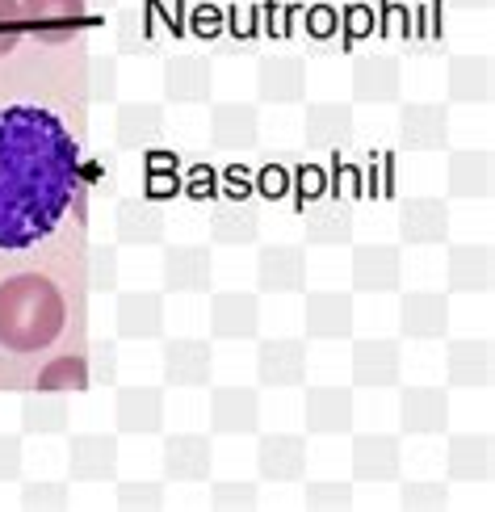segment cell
Wrapping results in <instances>:
<instances>
[{
    "label": "cell",
    "mask_w": 495,
    "mask_h": 512,
    "mask_svg": "<svg viewBox=\"0 0 495 512\" xmlns=\"http://www.w3.org/2000/svg\"><path fill=\"white\" fill-rule=\"evenodd\" d=\"M76 185L80 156L68 126L38 105L0 110V248L51 236Z\"/></svg>",
    "instance_id": "6da1fadb"
},
{
    "label": "cell",
    "mask_w": 495,
    "mask_h": 512,
    "mask_svg": "<svg viewBox=\"0 0 495 512\" xmlns=\"http://www.w3.org/2000/svg\"><path fill=\"white\" fill-rule=\"evenodd\" d=\"M68 307L51 277L17 273L0 282V345L9 353H38L59 340Z\"/></svg>",
    "instance_id": "7a4b0ae2"
},
{
    "label": "cell",
    "mask_w": 495,
    "mask_h": 512,
    "mask_svg": "<svg viewBox=\"0 0 495 512\" xmlns=\"http://www.w3.org/2000/svg\"><path fill=\"white\" fill-rule=\"evenodd\" d=\"M256 97L265 105H298L307 97V63L298 55L256 59Z\"/></svg>",
    "instance_id": "3957f363"
},
{
    "label": "cell",
    "mask_w": 495,
    "mask_h": 512,
    "mask_svg": "<svg viewBox=\"0 0 495 512\" xmlns=\"http://www.w3.org/2000/svg\"><path fill=\"white\" fill-rule=\"evenodd\" d=\"M261 429V395L252 387H214L210 391V433L248 437Z\"/></svg>",
    "instance_id": "277c9868"
},
{
    "label": "cell",
    "mask_w": 495,
    "mask_h": 512,
    "mask_svg": "<svg viewBox=\"0 0 495 512\" xmlns=\"http://www.w3.org/2000/svg\"><path fill=\"white\" fill-rule=\"evenodd\" d=\"M68 475L76 483L118 479V437L114 433H72V441H68Z\"/></svg>",
    "instance_id": "5b68a950"
},
{
    "label": "cell",
    "mask_w": 495,
    "mask_h": 512,
    "mask_svg": "<svg viewBox=\"0 0 495 512\" xmlns=\"http://www.w3.org/2000/svg\"><path fill=\"white\" fill-rule=\"evenodd\" d=\"M256 378H261V387H273V391L303 387V378H307V345L303 340H294V336L261 340V349H256Z\"/></svg>",
    "instance_id": "8992f818"
},
{
    "label": "cell",
    "mask_w": 495,
    "mask_h": 512,
    "mask_svg": "<svg viewBox=\"0 0 495 512\" xmlns=\"http://www.w3.org/2000/svg\"><path fill=\"white\" fill-rule=\"evenodd\" d=\"M256 286L265 294H298L307 286V252L298 244H265L256 252Z\"/></svg>",
    "instance_id": "52a82bcc"
},
{
    "label": "cell",
    "mask_w": 495,
    "mask_h": 512,
    "mask_svg": "<svg viewBox=\"0 0 495 512\" xmlns=\"http://www.w3.org/2000/svg\"><path fill=\"white\" fill-rule=\"evenodd\" d=\"M261 328V298L248 290H219L210 298V336L214 340H252Z\"/></svg>",
    "instance_id": "ba28073f"
},
{
    "label": "cell",
    "mask_w": 495,
    "mask_h": 512,
    "mask_svg": "<svg viewBox=\"0 0 495 512\" xmlns=\"http://www.w3.org/2000/svg\"><path fill=\"white\" fill-rule=\"evenodd\" d=\"M399 240L412 248H433L449 240V206L441 198H403L399 202Z\"/></svg>",
    "instance_id": "9c48e42d"
},
{
    "label": "cell",
    "mask_w": 495,
    "mask_h": 512,
    "mask_svg": "<svg viewBox=\"0 0 495 512\" xmlns=\"http://www.w3.org/2000/svg\"><path fill=\"white\" fill-rule=\"evenodd\" d=\"M160 466H164V479L172 483H206L214 466V445L206 433H172L164 441Z\"/></svg>",
    "instance_id": "30bf717a"
},
{
    "label": "cell",
    "mask_w": 495,
    "mask_h": 512,
    "mask_svg": "<svg viewBox=\"0 0 495 512\" xmlns=\"http://www.w3.org/2000/svg\"><path fill=\"white\" fill-rule=\"evenodd\" d=\"M160 273H164L168 294H202V290H210V273H214L210 248L206 244H168Z\"/></svg>",
    "instance_id": "8fae6325"
},
{
    "label": "cell",
    "mask_w": 495,
    "mask_h": 512,
    "mask_svg": "<svg viewBox=\"0 0 495 512\" xmlns=\"http://www.w3.org/2000/svg\"><path fill=\"white\" fill-rule=\"evenodd\" d=\"M303 328L311 340H349L353 336V294L311 290L303 303Z\"/></svg>",
    "instance_id": "7c38bea8"
},
{
    "label": "cell",
    "mask_w": 495,
    "mask_h": 512,
    "mask_svg": "<svg viewBox=\"0 0 495 512\" xmlns=\"http://www.w3.org/2000/svg\"><path fill=\"white\" fill-rule=\"evenodd\" d=\"M403 93V63L395 55H361L353 59V101L391 105Z\"/></svg>",
    "instance_id": "4fadbf2b"
},
{
    "label": "cell",
    "mask_w": 495,
    "mask_h": 512,
    "mask_svg": "<svg viewBox=\"0 0 495 512\" xmlns=\"http://www.w3.org/2000/svg\"><path fill=\"white\" fill-rule=\"evenodd\" d=\"M399 143L407 152H441L449 143V110L437 101H412L399 110Z\"/></svg>",
    "instance_id": "5bb4252c"
},
{
    "label": "cell",
    "mask_w": 495,
    "mask_h": 512,
    "mask_svg": "<svg viewBox=\"0 0 495 512\" xmlns=\"http://www.w3.org/2000/svg\"><path fill=\"white\" fill-rule=\"evenodd\" d=\"M256 471L265 483H294L307 471V437L298 433H265L256 441Z\"/></svg>",
    "instance_id": "9a60e30c"
},
{
    "label": "cell",
    "mask_w": 495,
    "mask_h": 512,
    "mask_svg": "<svg viewBox=\"0 0 495 512\" xmlns=\"http://www.w3.org/2000/svg\"><path fill=\"white\" fill-rule=\"evenodd\" d=\"M84 13H89L84 0H21V21L38 34V42H51V47L80 30Z\"/></svg>",
    "instance_id": "2e32d148"
},
{
    "label": "cell",
    "mask_w": 495,
    "mask_h": 512,
    "mask_svg": "<svg viewBox=\"0 0 495 512\" xmlns=\"http://www.w3.org/2000/svg\"><path fill=\"white\" fill-rule=\"evenodd\" d=\"M164 382L168 387H181V391H193V387H206L210 374H214V353L206 340H193V336H181V340H168L164 353Z\"/></svg>",
    "instance_id": "e0dca14e"
},
{
    "label": "cell",
    "mask_w": 495,
    "mask_h": 512,
    "mask_svg": "<svg viewBox=\"0 0 495 512\" xmlns=\"http://www.w3.org/2000/svg\"><path fill=\"white\" fill-rule=\"evenodd\" d=\"M399 328L407 340H441L449 332V294L407 290L399 303Z\"/></svg>",
    "instance_id": "ac0fdd59"
},
{
    "label": "cell",
    "mask_w": 495,
    "mask_h": 512,
    "mask_svg": "<svg viewBox=\"0 0 495 512\" xmlns=\"http://www.w3.org/2000/svg\"><path fill=\"white\" fill-rule=\"evenodd\" d=\"M303 424L315 437H336L353 429V391L349 387H307Z\"/></svg>",
    "instance_id": "d6986e66"
},
{
    "label": "cell",
    "mask_w": 495,
    "mask_h": 512,
    "mask_svg": "<svg viewBox=\"0 0 495 512\" xmlns=\"http://www.w3.org/2000/svg\"><path fill=\"white\" fill-rule=\"evenodd\" d=\"M403 277V252L395 244H361L353 252V290L361 294H391Z\"/></svg>",
    "instance_id": "ffe728a7"
},
{
    "label": "cell",
    "mask_w": 495,
    "mask_h": 512,
    "mask_svg": "<svg viewBox=\"0 0 495 512\" xmlns=\"http://www.w3.org/2000/svg\"><path fill=\"white\" fill-rule=\"evenodd\" d=\"M403 450L395 433H361L353 441V479L357 483H395Z\"/></svg>",
    "instance_id": "44dd1931"
},
{
    "label": "cell",
    "mask_w": 495,
    "mask_h": 512,
    "mask_svg": "<svg viewBox=\"0 0 495 512\" xmlns=\"http://www.w3.org/2000/svg\"><path fill=\"white\" fill-rule=\"evenodd\" d=\"M399 429L412 437H433L449 429V395L441 387H407L399 395Z\"/></svg>",
    "instance_id": "7402d4cb"
},
{
    "label": "cell",
    "mask_w": 495,
    "mask_h": 512,
    "mask_svg": "<svg viewBox=\"0 0 495 512\" xmlns=\"http://www.w3.org/2000/svg\"><path fill=\"white\" fill-rule=\"evenodd\" d=\"M261 139V114L256 105L244 101H223L210 110V143L219 152H248Z\"/></svg>",
    "instance_id": "603a6c76"
},
{
    "label": "cell",
    "mask_w": 495,
    "mask_h": 512,
    "mask_svg": "<svg viewBox=\"0 0 495 512\" xmlns=\"http://www.w3.org/2000/svg\"><path fill=\"white\" fill-rule=\"evenodd\" d=\"M214 72L206 55H172L164 59V97L172 105H202L210 101Z\"/></svg>",
    "instance_id": "cb8c5ba5"
},
{
    "label": "cell",
    "mask_w": 495,
    "mask_h": 512,
    "mask_svg": "<svg viewBox=\"0 0 495 512\" xmlns=\"http://www.w3.org/2000/svg\"><path fill=\"white\" fill-rule=\"evenodd\" d=\"M403 374V349L395 340H357L353 345V382L357 387H395Z\"/></svg>",
    "instance_id": "d4e9b609"
},
{
    "label": "cell",
    "mask_w": 495,
    "mask_h": 512,
    "mask_svg": "<svg viewBox=\"0 0 495 512\" xmlns=\"http://www.w3.org/2000/svg\"><path fill=\"white\" fill-rule=\"evenodd\" d=\"M118 433L152 437L164 429V391L160 387H122L114 403Z\"/></svg>",
    "instance_id": "484cf974"
},
{
    "label": "cell",
    "mask_w": 495,
    "mask_h": 512,
    "mask_svg": "<svg viewBox=\"0 0 495 512\" xmlns=\"http://www.w3.org/2000/svg\"><path fill=\"white\" fill-rule=\"evenodd\" d=\"M491 433H458L449 437V450H445V475L454 483H487L491 479Z\"/></svg>",
    "instance_id": "4316f807"
},
{
    "label": "cell",
    "mask_w": 495,
    "mask_h": 512,
    "mask_svg": "<svg viewBox=\"0 0 495 512\" xmlns=\"http://www.w3.org/2000/svg\"><path fill=\"white\" fill-rule=\"evenodd\" d=\"M118 336L122 340H156L164 336V294L131 290L118 298Z\"/></svg>",
    "instance_id": "83f0119b"
},
{
    "label": "cell",
    "mask_w": 495,
    "mask_h": 512,
    "mask_svg": "<svg viewBox=\"0 0 495 512\" xmlns=\"http://www.w3.org/2000/svg\"><path fill=\"white\" fill-rule=\"evenodd\" d=\"M114 227H118V244H131V248H156L164 244V210L147 198H122L118 202V215H114Z\"/></svg>",
    "instance_id": "f1b7e54d"
},
{
    "label": "cell",
    "mask_w": 495,
    "mask_h": 512,
    "mask_svg": "<svg viewBox=\"0 0 495 512\" xmlns=\"http://www.w3.org/2000/svg\"><path fill=\"white\" fill-rule=\"evenodd\" d=\"M491 248L487 244H454L445 256V282L458 294H487L491 290Z\"/></svg>",
    "instance_id": "f546056e"
},
{
    "label": "cell",
    "mask_w": 495,
    "mask_h": 512,
    "mask_svg": "<svg viewBox=\"0 0 495 512\" xmlns=\"http://www.w3.org/2000/svg\"><path fill=\"white\" fill-rule=\"evenodd\" d=\"M114 135H118V147L122 152H147L164 139V110L156 101H131L118 110V122H114Z\"/></svg>",
    "instance_id": "4dcf8cb0"
},
{
    "label": "cell",
    "mask_w": 495,
    "mask_h": 512,
    "mask_svg": "<svg viewBox=\"0 0 495 512\" xmlns=\"http://www.w3.org/2000/svg\"><path fill=\"white\" fill-rule=\"evenodd\" d=\"M303 135L311 147H319V152H336V147H344L353 139V105H340V101L307 105Z\"/></svg>",
    "instance_id": "1f68e13d"
},
{
    "label": "cell",
    "mask_w": 495,
    "mask_h": 512,
    "mask_svg": "<svg viewBox=\"0 0 495 512\" xmlns=\"http://www.w3.org/2000/svg\"><path fill=\"white\" fill-rule=\"evenodd\" d=\"M491 340H449L445 349V378L454 387H491Z\"/></svg>",
    "instance_id": "d6a6232c"
},
{
    "label": "cell",
    "mask_w": 495,
    "mask_h": 512,
    "mask_svg": "<svg viewBox=\"0 0 495 512\" xmlns=\"http://www.w3.org/2000/svg\"><path fill=\"white\" fill-rule=\"evenodd\" d=\"M303 236L311 248H340L353 244V206L349 202H319L303 215Z\"/></svg>",
    "instance_id": "836d02e7"
},
{
    "label": "cell",
    "mask_w": 495,
    "mask_h": 512,
    "mask_svg": "<svg viewBox=\"0 0 495 512\" xmlns=\"http://www.w3.org/2000/svg\"><path fill=\"white\" fill-rule=\"evenodd\" d=\"M491 59L487 55H454L445 72V89L449 101L462 105H487L491 101Z\"/></svg>",
    "instance_id": "e575fe53"
},
{
    "label": "cell",
    "mask_w": 495,
    "mask_h": 512,
    "mask_svg": "<svg viewBox=\"0 0 495 512\" xmlns=\"http://www.w3.org/2000/svg\"><path fill=\"white\" fill-rule=\"evenodd\" d=\"M261 236V215L248 202H223L210 210V240L223 248H248Z\"/></svg>",
    "instance_id": "d590c367"
},
{
    "label": "cell",
    "mask_w": 495,
    "mask_h": 512,
    "mask_svg": "<svg viewBox=\"0 0 495 512\" xmlns=\"http://www.w3.org/2000/svg\"><path fill=\"white\" fill-rule=\"evenodd\" d=\"M21 429L30 437H55L68 433V395L63 391H30L21 399Z\"/></svg>",
    "instance_id": "8d00e7d4"
},
{
    "label": "cell",
    "mask_w": 495,
    "mask_h": 512,
    "mask_svg": "<svg viewBox=\"0 0 495 512\" xmlns=\"http://www.w3.org/2000/svg\"><path fill=\"white\" fill-rule=\"evenodd\" d=\"M449 194L454 198H491V152H454L445 168Z\"/></svg>",
    "instance_id": "74e56055"
},
{
    "label": "cell",
    "mask_w": 495,
    "mask_h": 512,
    "mask_svg": "<svg viewBox=\"0 0 495 512\" xmlns=\"http://www.w3.org/2000/svg\"><path fill=\"white\" fill-rule=\"evenodd\" d=\"M93 378H89V361L76 357V353H63L55 361L38 370V391H63V395H80L89 391Z\"/></svg>",
    "instance_id": "f35d334b"
},
{
    "label": "cell",
    "mask_w": 495,
    "mask_h": 512,
    "mask_svg": "<svg viewBox=\"0 0 495 512\" xmlns=\"http://www.w3.org/2000/svg\"><path fill=\"white\" fill-rule=\"evenodd\" d=\"M118 51L122 55H143L152 51V17L147 9H118Z\"/></svg>",
    "instance_id": "ab89813d"
},
{
    "label": "cell",
    "mask_w": 495,
    "mask_h": 512,
    "mask_svg": "<svg viewBox=\"0 0 495 512\" xmlns=\"http://www.w3.org/2000/svg\"><path fill=\"white\" fill-rule=\"evenodd\" d=\"M399 504L407 512H445L449 508V487L437 479H412L399 487Z\"/></svg>",
    "instance_id": "60d3db41"
},
{
    "label": "cell",
    "mask_w": 495,
    "mask_h": 512,
    "mask_svg": "<svg viewBox=\"0 0 495 512\" xmlns=\"http://www.w3.org/2000/svg\"><path fill=\"white\" fill-rule=\"evenodd\" d=\"M303 504L315 508V512H344V508H353V487H349V483L315 479V483H307Z\"/></svg>",
    "instance_id": "b9f144b4"
},
{
    "label": "cell",
    "mask_w": 495,
    "mask_h": 512,
    "mask_svg": "<svg viewBox=\"0 0 495 512\" xmlns=\"http://www.w3.org/2000/svg\"><path fill=\"white\" fill-rule=\"evenodd\" d=\"M89 286L97 294L118 290V248L114 244H93L89 248Z\"/></svg>",
    "instance_id": "7bdbcfd3"
},
{
    "label": "cell",
    "mask_w": 495,
    "mask_h": 512,
    "mask_svg": "<svg viewBox=\"0 0 495 512\" xmlns=\"http://www.w3.org/2000/svg\"><path fill=\"white\" fill-rule=\"evenodd\" d=\"M261 492L256 483H214L210 487V508L214 512H252Z\"/></svg>",
    "instance_id": "ee69618b"
},
{
    "label": "cell",
    "mask_w": 495,
    "mask_h": 512,
    "mask_svg": "<svg viewBox=\"0 0 495 512\" xmlns=\"http://www.w3.org/2000/svg\"><path fill=\"white\" fill-rule=\"evenodd\" d=\"M68 483H26L21 487V508L30 512H63L68 508Z\"/></svg>",
    "instance_id": "f6af8a7d"
},
{
    "label": "cell",
    "mask_w": 495,
    "mask_h": 512,
    "mask_svg": "<svg viewBox=\"0 0 495 512\" xmlns=\"http://www.w3.org/2000/svg\"><path fill=\"white\" fill-rule=\"evenodd\" d=\"M118 508L122 512H160L164 483H118Z\"/></svg>",
    "instance_id": "bcb514c9"
},
{
    "label": "cell",
    "mask_w": 495,
    "mask_h": 512,
    "mask_svg": "<svg viewBox=\"0 0 495 512\" xmlns=\"http://www.w3.org/2000/svg\"><path fill=\"white\" fill-rule=\"evenodd\" d=\"M89 97L93 101H114L118 97V59L93 55V63H89Z\"/></svg>",
    "instance_id": "7dc6e473"
},
{
    "label": "cell",
    "mask_w": 495,
    "mask_h": 512,
    "mask_svg": "<svg viewBox=\"0 0 495 512\" xmlns=\"http://www.w3.org/2000/svg\"><path fill=\"white\" fill-rule=\"evenodd\" d=\"M84 361H89V378L101 382V387H114L118 382V345L114 340H97L93 357H84Z\"/></svg>",
    "instance_id": "c3c4849f"
},
{
    "label": "cell",
    "mask_w": 495,
    "mask_h": 512,
    "mask_svg": "<svg viewBox=\"0 0 495 512\" xmlns=\"http://www.w3.org/2000/svg\"><path fill=\"white\" fill-rule=\"evenodd\" d=\"M21 34H26V21H21V0H0V55L17 51Z\"/></svg>",
    "instance_id": "681fc988"
},
{
    "label": "cell",
    "mask_w": 495,
    "mask_h": 512,
    "mask_svg": "<svg viewBox=\"0 0 495 512\" xmlns=\"http://www.w3.org/2000/svg\"><path fill=\"white\" fill-rule=\"evenodd\" d=\"M307 34H311L315 42H336V38H340V13H336L332 5H315V9L307 13Z\"/></svg>",
    "instance_id": "f907efd6"
},
{
    "label": "cell",
    "mask_w": 495,
    "mask_h": 512,
    "mask_svg": "<svg viewBox=\"0 0 495 512\" xmlns=\"http://www.w3.org/2000/svg\"><path fill=\"white\" fill-rule=\"evenodd\" d=\"M21 462H26V454H21V437L0 433V483L21 479Z\"/></svg>",
    "instance_id": "816d5d0a"
},
{
    "label": "cell",
    "mask_w": 495,
    "mask_h": 512,
    "mask_svg": "<svg viewBox=\"0 0 495 512\" xmlns=\"http://www.w3.org/2000/svg\"><path fill=\"white\" fill-rule=\"evenodd\" d=\"M286 185H290V177H286L282 164H265V168H261V194H265V198H282Z\"/></svg>",
    "instance_id": "f5cc1de1"
},
{
    "label": "cell",
    "mask_w": 495,
    "mask_h": 512,
    "mask_svg": "<svg viewBox=\"0 0 495 512\" xmlns=\"http://www.w3.org/2000/svg\"><path fill=\"white\" fill-rule=\"evenodd\" d=\"M344 26H349V38L370 34V26H374V13H370V5H353L349 13H344Z\"/></svg>",
    "instance_id": "db71d44e"
},
{
    "label": "cell",
    "mask_w": 495,
    "mask_h": 512,
    "mask_svg": "<svg viewBox=\"0 0 495 512\" xmlns=\"http://www.w3.org/2000/svg\"><path fill=\"white\" fill-rule=\"evenodd\" d=\"M193 30H198V34H219L223 30V13L210 9V5H198V9H193Z\"/></svg>",
    "instance_id": "11a10c76"
},
{
    "label": "cell",
    "mask_w": 495,
    "mask_h": 512,
    "mask_svg": "<svg viewBox=\"0 0 495 512\" xmlns=\"http://www.w3.org/2000/svg\"><path fill=\"white\" fill-rule=\"evenodd\" d=\"M454 9H462V13H487L491 9V0H449Z\"/></svg>",
    "instance_id": "9f6ffc18"
},
{
    "label": "cell",
    "mask_w": 495,
    "mask_h": 512,
    "mask_svg": "<svg viewBox=\"0 0 495 512\" xmlns=\"http://www.w3.org/2000/svg\"><path fill=\"white\" fill-rule=\"evenodd\" d=\"M357 5H374V9H382V5H391V0H357Z\"/></svg>",
    "instance_id": "6f0895ef"
},
{
    "label": "cell",
    "mask_w": 495,
    "mask_h": 512,
    "mask_svg": "<svg viewBox=\"0 0 495 512\" xmlns=\"http://www.w3.org/2000/svg\"><path fill=\"white\" fill-rule=\"evenodd\" d=\"M97 5H101V9H105V5H114V0H97Z\"/></svg>",
    "instance_id": "680465c9"
},
{
    "label": "cell",
    "mask_w": 495,
    "mask_h": 512,
    "mask_svg": "<svg viewBox=\"0 0 495 512\" xmlns=\"http://www.w3.org/2000/svg\"><path fill=\"white\" fill-rule=\"evenodd\" d=\"M181 5H185V0H181Z\"/></svg>",
    "instance_id": "91938a15"
}]
</instances>
